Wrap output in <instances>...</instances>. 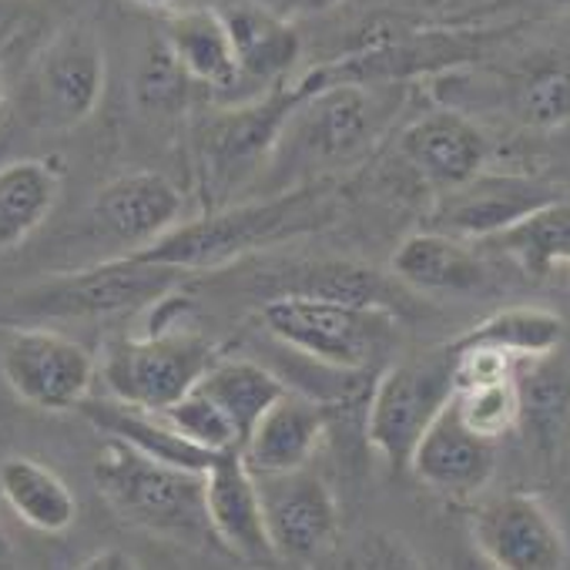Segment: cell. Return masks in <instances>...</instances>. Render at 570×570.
Masks as SVG:
<instances>
[{"instance_id":"cell-5","label":"cell","mask_w":570,"mask_h":570,"mask_svg":"<svg viewBox=\"0 0 570 570\" xmlns=\"http://www.w3.org/2000/svg\"><path fill=\"white\" fill-rule=\"evenodd\" d=\"M185 275L165 265L115 255L98 265L45 275L18 293L14 313L24 320H105L148 309L178 289Z\"/></svg>"},{"instance_id":"cell-35","label":"cell","mask_w":570,"mask_h":570,"mask_svg":"<svg viewBox=\"0 0 570 570\" xmlns=\"http://www.w3.org/2000/svg\"><path fill=\"white\" fill-rule=\"evenodd\" d=\"M135 8H148V11H175L181 0H128Z\"/></svg>"},{"instance_id":"cell-30","label":"cell","mask_w":570,"mask_h":570,"mask_svg":"<svg viewBox=\"0 0 570 570\" xmlns=\"http://www.w3.org/2000/svg\"><path fill=\"white\" fill-rule=\"evenodd\" d=\"M175 433H181L188 443H195V446H202V450H208V453H225V450H238L242 443H238V433H235V426H232V420L222 413V406L212 400V396H205L198 386L188 393V396H181L178 403H171L168 410H161L158 413Z\"/></svg>"},{"instance_id":"cell-32","label":"cell","mask_w":570,"mask_h":570,"mask_svg":"<svg viewBox=\"0 0 570 570\" xmlns=\"http://www.w3.org/2000/svg\"><path fill=\"white\" fill-rule=\"evenodd\" d=\"M185 81H188L185 71L175 65V58H171L168 48L161 45V48H155V55L148 58V65H145V71H141V98H145L148 105L165 108V105H171V101L181 95V85H185Z\"/></svg>"},{"instance_id":"cell-6","label":"cell","mask_w":570,"mask_h":570,"mask_svg":"<svg viewBox=\"0 0 570 570\" xmlns=\"http://www.w3.org/2000/svg\"><path fill=\"white\" fill-rule=\"evenodd\" d=\"M258 320L275 343L333 373H370L396 340V316L326 299H265Z\"/></svg>"},{"instance_id":"cell-12","label":"cell","mask_w":570,"mask_h":570,"mask_svg":"<svg viewBox=\"0 0 570 570\" xmlns=\"http://www.w3.org/2000/svg\"><path fill=\"white\" fill-rule=\"evenodd\" d=\"M252 285L265 299L296 296V299H326L356 309L390 313L403 309V285L393 275H383L363 262L350 258H299L282 262L268 272H258Z\"/></svg>"},{"instance_id":"cell-23","label":"cell","mask_w":570,"mask_h":570,"mask_svg":"<svg viewBox=\"0 0 570 570\" xmlns=\"http://www.w3.org/2000/svg\"><path fill=\"white\" fill-rule=\"evenodd\" d=\"M81 413L101 430L108 433V440H118V443H128L131 450L158 460V463H168V466H178V470H191V473H202L212 466V460L218 453H208L195 443H188L181 433H175L158 413H145V410H128V406H118L111 400H88L81 406Z\"/></svg>"},{"instance_id":"cell-3","label":"cell","mask_w":570,"mask_h":570,"mask_svg":"<svg viewBox=\"0 0 570 570\" xmlns=\"http://www.w3.org/2000/svg\"><path fill=\"white\" fill-rule=\"evenodd\" d=\"M95 483L108 507L155 537L188 547L215 543L205 517V476L158 463L128 443L108 440L95 460Z\"/></svg>"},{"instance_id":"cell-17","label":"cell","mask_w":570,"mask_h":570,"mask_svg":"<svg viewBox=\"0 0 570 570\" xmlns=\"http://www.w3.org/2000/svg\"><path fill=\"white\" fill-rule=\"evenodd\" d=\"M406 165L436 191H450L487 171L490 141L487 135L460 111H430L416 118L400 141Z\"/></svg>"},{"instance_id":"cell-1","label":"cell","mask_w":570,"mask_h":570,"mask_svg":"<svg viewBox=\"0 0 570 570\" xmlns=\"http://www.w3.org/2000/svg\"><path fill=\"white\" fill-rule=\"evenodd\" d=\"M309 81L313 91L285 118L268 155V175L285 181L282 191L313 185L316 175L363 158L393 121L403 98L393 85L330 81L326 71L309 75Z\"/></svg>"},{"instance_id":"cell-2","label":"cell","mask_w":570,"mask_h":570,"mask_svg":"<svg viewBox=\"0 0 570 570\" xmlns=\"http://www.w3.org/2000/svg\"><path fill=\"white\" fill-rule=\"evenodd\" d=\"M323 222H330V202L323 188L313 181L245 205H225L195 218H181L171 232H165L148 248L131 252L128 258L165 265L188 275V272L235 265L238 258L258 248L316 232L323 228Z\"/></svg>"},{"instance_id":"cell-24","label":"cell","mask_w":570,"mask_h":570,"mask_svg":"<svg viewBox=\"0 0 570 570\" xmlns=\"http://www.w3.org/2000/svg\"><path fill=\"white\" fill-rule=\"evenodd\" d=\"M483 245L510 258L530 278L563 275L570 282V202L557 198Z\"/></svg>"},{"instance_id":"cell-4","label":"cell","mask_w":570,"mask_h":570,"mask_svg":"<svg viewBox=\"0 0 570 570\" xmlns=\"http://www.w3.org/2000/svg\"><path fill=\"white\" fill-rule=\"evenodd\" d=\"M215 360V346L191 330L145 326L141 333L118 336L105 346L98 380L111 403L161 413L188 396Z\"/></svg>"},{"instance_id":"cell-8","label":"cell","mask_w":570,"mask_h":570,"mask_svg":"<svg viewBox=\"0 0 570 570\" xmlns=\"http://www.w3.org/2000/svg\"><path fill=\"white\" fill-rule=\"evenodd\" d=\"M0 376L41 413H71L91 400L98 360L48 326H14L0 343Z\"/></svg>"},{"instance_id":"cell-18","label":"cell","mask_w":570,"mask_h":570,"mask_svg":"<svg viewBox=\"0 0 570 570\" xmlns=\"http://www.w3.org/2000/svg\"><path fill=\"white\" fill-rule=\"evenodd\" d=\"M330 430V410L309 393H282L242 443V460L252 476H278L309 466Z\"/></svg>"},{"instance_id":"cell-20","label":"cell","mask_w":570,"mask_h":570,"mask_svg":"<svg viewBox=\"0 0 570 570\" xmlns=\"http://www.w3.org/2000/svg\"><path fill=\"white\" fill-rule=\"evenodd\" d=\"M165 48L188 81L228 91L242 85L232 38L222 11L212 8H175L165 21Z\"/></svg>"},{"instance_id":"cell-19","label":"cell","mask_w":570,"mask_h":570,"mask_svg":"<svg viewBox=\"0 0 570 570\" xmlns=\"http://www.w3.org/2000/svg\"><path fill=\"white\" fill-rule=\"evenodd\" d=\"M390 275L413 293H443V296H473L490 282L487 262L473 245L440 235L416 232L406 235L390 255Z\"/></svg>"},{"instance_id":"cell-37","label":"cell","mask_w":570,"mask_h":570,"mask_svg":"<svg viewBox=\"0 0 570 570\" xmlns=\"http://www.w3.org/2000/svg\"><path fill=\"white\" fill-rule=\"evenodd\" d=\"M460 570H493V567H487V563H483V560H480L476 553H470V557H466V560L460 563Z\"/></svg>"},{"instance_id":"cell-39","label":"cell","mask_w":570,"mask_h":570,"mask_svg":"<svg viewBox=\"0 0 570 570\" xmlns=\"http://www.w3.org/2000/svg\"><path fill=\"white\" fill-rule=\"evenodd\" d=\"M547 4H557V8H570V0H547Z\"/></svg>"},{"instance_id":"cell-9","label":"cell","mask_w":570,"mask_h":570,"mask_svg":"<svg viewBox=\"0 0 570 570\" xmlns=\"http://www.w3.org/2000/svg\"><path fill=\"white\" fill-rule=\"evenodd\" d=\"M473 553L493 570H567L570 547L550 513L533 493L490 497L473 513Z\"/></svg>"},{"instance_id":"cell-25","label":"cell","mask_w":570,"mask_h":570,"mask_svg":"<svg viewBox=\"0 0 570 570\" xmlns=\"http://www.w3.org/2000/svg\"><path fill=\"white\" fill-rule=\"evenodd\" d=\"M61 171L41 158H21L0 168V252L24 245L55 212Z\"/></svg>"},{"instance_id":"cell-29","label":"cell","mask_w":570,"mask_h":570,"mask_svg":"<svg viewBox=\"0 0 570 570\" xmlns=\"http://www.w3.org/2000/svg\"><path fill=\"white\" fill-rule=\"evenodd\" d=\"M453 410L466 430L497 443L520 423V386H517V380H503V383H490V386L456 390Z\"/></svg>"},{"instance_id":"cell-38","label":"cell","mask_w":570,"mask_h":570,"mask_svg":"<svg viewBox=\"0 0 570 570\" xmlns=\"http://www.w3.org/2000/svg\"><path fill=\"white\" fill-rule=\"evenodd\" d=\"M8 101V78H4V68H0V108Z\"/></svg>"},{"instance_id":"cell-10","label":"cell","mask_w":570,"mask_h":570,"mask_svg":"<svg viewBox=\"0 0 570 570\" xmlns=\"http://www.w3.org/2000/svg\"><path fill=\"white\" fill-rule=\"evenodd\" d=\"M557 198L563 195L550 181L530 175L480 171L466 185L436 195L430 212V232L460 238L466 245H483Z\"/></svg>"},{"instance_id":"cell-7","label":"cell","mask_w":570,"mask_h":570,"mask_svg":"<svg viewBox=\"0 0 570 570\" xmlns=\"http://www.w3.org/2000/svg\"><path fill=\"white\" fill-rule=\"evenodd\" d=\"M453 360L436 353L386 366L366 400V440L393 466L406 470L430 423L453 400Z\"/></svg>"},{"instance_id":"cell-27","label":"cell","mask_w":570,"mask_h":570,"mask_svg":"<svg viewBox=\"0 0 570 570\" xmlns=\"http://www.w3.org/2000/svg\"><path fill=\"white\" fill-rule=\"evenodd\" d=\"M563 340V320L540 306H507L466 330L456 343H480L517 360H547Z\"/></svg>"},{"instance_id":"cell-33","label":"cell","mask_w":570,"mask_h":570,"mask_svg":"<svg viewBox=\"0 0 570 570\" xmlns=\"http://www.w3.org/2000/svg\"><path fill=\"white\" fill-rule=\"evenodd\" d=\"M75 570H141V567H138V560L128 550H121V547H101L91 557H85Z\"/></svg>"},{"instance_id":"cell-26","label":"cell","mask_w":570,"mask_h":570,"mask_svg":"<svg viewBox=\"0 0 570 570\" xmlns=\"http://www.w3.org/2000/svg\"><path fill=\"white\" fill-rule=\"evenodd\" d=\"M198 390L222 406V413L232 420V426L238 433V443H245L252 426L265 416V410L282 393H289L272 370H265L252 360H242V356H218L198 380Z\"/></svg>"},{"instance_id":"cell-21","label":"cell","mask_w":570,"mask_h":570,"mask_svg":"<svg viewBox=\"0 0 570 570\" xmlns=\"http://www.w3.org/2000/svg\"><path fill=\"white\" fill-rule=\"evenodd\" d=\"M222 18L232 38L242 81H275L299 61L303 38L278 11L265 4H232L228 11H222Z\"/></svg>"},{"instance_id":"cell-16","label":"cell","mask_w":570,"mask_h":570,"mask_svg":"<svg viewBox=\"0 0 570 570\" xmlns=\"http://www.w3.org/2000/svg\"><path fill=\"white\" fill-rule=\"evenodd\" d=\"M406 470L423 487H430L443 497L470 500V497H480L493 480L497 443L466 430L450 400L443 406V413L430 423L423 440L416 443Z\"/></svg>"},{"instance_id":"cell-31","label":"cell","mask_w":570,"mask_h":570,"mask_svg":"<svg viewBox=\"0 0 570 570\" xmlns=\"http://www.w3.org/2000/svg\"><path fill=\"white\" fill-rule=\"evenodd\" d=\"M346 570H426L406 540L386 530L360 537L346 557Z\"/></svg>"},{"instance_id":"cell-14","label":"cell","mask_w":570,"mask_h":570,"mask_svg":"<svg viewBox=\"0 0 570 570\" xmlns=\"http://www.w3.org/2000/svg\"><path fill=\"white\" fill-rule=\"evenodd\" d=\"M185 218V198L158 171H128L108 181L91 205L95 228L121 245V255L141 252Z\"/></svg>"},{"instance_id":"cell-13","label":"cell","mask_w":570,"mask_h":570,"mask_svg":"<svg viewBox=\"0 0 570 570\" xmlns=\"http://www.w3.org/2000/svg\"><path fill=\"white\" fill-rule=\"evenodd\" d=\"M38 111L51 128L88 121L105 95V48L88 28L61 31L35 68Z\"/></svg>"},{"instance_id":"cell-34","label":"cell","mask_w":570,"mask_h":570,"mask_svg":"<svg viewBox=\"0 0 570 570\" xmlns=\"http://www.w3.org/2000/svg\"><path fill=\"white\" fill-rule=\"evenodd\" d=\"M0 570H14V540L8 533L4 517H0Z\"/></svg>"},{"instance_id":"cell-36","label":"cell","mask_w":570,"mask_h":570,"mask_svg":"<svg viewBox=\"0 0 570 570\" xmlns=\"http://www.w3.org/2000/svg\"><path fill=\"white\" fill-rule=\"evenodd\" d=\"M299 8H306V11H323V8H333L336 0H296Z\"/></svg>"},{"instance_id":"cell-11","label":"cell","mask_w":570,"mask_h":570,"mask_svg":"<svg viewBox=\"0 0 570 570\" xmlns=\"http://www.w3.org/2000/svg\"><path fill=\"white\" fill-rule=\"evenodd\" d=\"M265 513V530L275 557L282 560H316L336 543L340 507L333 487L309 466L255 476Z\"/></svg>"},{"instance_id":"cell-15","label":"cell","mask_w":570,"mask_h":570,"mask_svg":"<svg viewBox=\"0 0 570 570\" xmlns=\"http://www.w3.org/2000/svg\"><path fill=\"white\" fill-rule=\"evenodd\" d=\"M205 517L215 543L238 560L255 567H272L278 560L265 530L258 483L238 450L218 453L205 470Z\"/></svg>"},{"instance_id":"cell-22","label":"cell","mask_w":570,"mask_h":570,"mask_svg":"<svg viewBox=\"0 0 570 570\" xmlns=\"http://www.w3.org/2000/svg\"><path fill=\"white\" fill-rule=\"evenodd\" d=\"M0 497L11 513L38 533H65L78 520V497L48 463L31 456L0 460Z\"/></svg>"},{"instance_id":"cell-28","label":"cell","mask_w":570,"mask_h":570,"mask_svg":"<svg viewBox=\"0 0 570 570\" xmlns=\"http://www.w3.org/2000/svg\"><path fill=\"white\" fill-rule=\"evenodd\" d=\"M513 115L530 128H560L570 121V68L547 61L527 71L510 95Z\"/></svg>"}]
</instances>
